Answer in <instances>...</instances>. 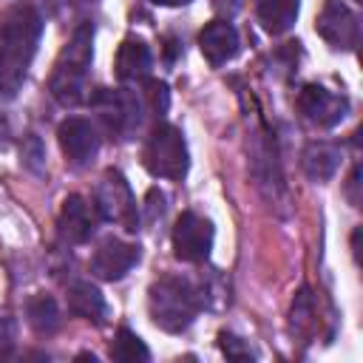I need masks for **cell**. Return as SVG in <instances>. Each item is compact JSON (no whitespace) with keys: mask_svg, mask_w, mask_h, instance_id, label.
Returning a JSON list of instances; mask_svg holds the SVG:
<instances>
[{"mask_svg":"<svg viewBox=\"0 0 363 363\" xmlns=\"http://www.w3.org/2000/svg\"><path fill=\"white\" fill-rule=\"evenodd\" d=\"M247 6V0H213V9L224 17V20H230V17H235L241 9Z\"/></svg>","mask_w":363,"mask_h":363,"instance_id":"cb8c5ba5","label":"cell"},{"mask_svg":"<svg viewBox=\"0 0 363 363\" xmlns=\"http://www.w3.org/2000/svg\"><path fill=\"white\" fill-rule=\"evenodd\" d=\"M26 318L37 335H54L60 329V309L51 295H34L26 303Z\"/></svg>","mask_w":363,"mask_h":363,"instance_id":"ac0fdd59","label":"cell"},{"mask_svg":"<svg viewBox=\"0 0 363 363\" xmlns=\"http://www.w3.org/2000/svg\"><path fill=\"white\" fill-rule=\"evenodd\" d=\"M94 207H96L99 218L113 221L128 233L139 230V207H136V199H133V190H130L128 179L119 170L108 167L102 173L99 184L94 190Z\"/></svg>","mask_w":363,"mask_h":363,"instance_id":"8992f818","label":"cell"},{"mask_svg":"<svg viewBox=\"0 0 363 363\" xmlns=\"http://www.w3.org/2000/svg\"><path fill=\"white\" fill-rule=\"evenodd\" d=\"M142 105H145L150 113L162 116V113L167 111V105H170L167 85L159 82V79H147V82H145V91H142Z\"/></svg>","mask_w":363,"mask_h":363,"instance_id":"44dd1931","label":"cell"},{"mask_svg":"<svg viewBox=\"0 0 363 363\" xmlns=\"http://www.w3.org/2000/svg\"><path fill=\"white\" fill-rule=\"evenodd\" d=\"M57 136H60V147H62L65 159H68L74 167L91 164V159H94L96 150H99L96 128H94L88 119H82V116H68V119L60 125Z\"/></svg>","mask_w":363,"mask_h":363,"instance_id":"30bf717a","label":"cell"},{"mask_svg":"<svg viewBox=\"0 0 363 363\" xmlns=\"http://www.w3.org/2000/svg\"><path fill=\"white\" fill-rule=\"evenodd\" d=\"M150 65H153V57H150V48L145 40L139 37H125L119 51H116V77L122 82H139L150 74Z\"/></svg>","mask_w":363,"mask_h":363,"instance_id":"5bb4252c","label":"cell"},{"mask_svg":"<svg viewBox=\"0 0 363 363\" xmlns=\"http://www.w3.org/2000/svg\"><path fill=\"white\" fill-rule=\"evenodd\" d=\"M43 37V17L31 3H14L0 17V99H14L26 82Z\"/></svg>","mask_w":363,"mask_h":363,"instance_id":"6da1fadb","label":"cell"},{"mask_svg":"<svg viewBox=\"0 0 363 363\" xmlns=\"http://www.w3.org/2000/svg\"><path fill=\"white\" fill-rule=\"evenodd\" d=\"M91 57H94V28L91 23H82L60 51L48 79V88L60 105H79L85 99Z\"/></svg>","mask_w":363,"mask_h":363,"instance_id":"3957f363","label":"cell"},{"mask_svg":"<svg viewBox=\"0 0 363 363\" xmlns=\"http://www.w3.org/2000/svg\"><path fill=\"white\" fill-rule=\"evenodd\" d=\"M213 224L199 216V213H182L176 218V227H173V252L176 258L187 261V264H199L210 255L213 250Z\"/></svg>","mask_w":363,"mask_h":363,"instance_id":"ba28073f","label":"cell"},{"mask_svg":"<svg viewBox=\"0 0 363 363\" xmlns=\"http://www.w3.org/2000/svg\"><path fill=\"white\" fill-rule=\"evenodd\" d=\"M147 306H150V318L159 329L179 335L184 332L196 315L204 306V292L182 275H164L159 278L150 292H147Z\"/></svg>","mask_w":363,"mask_h":363,"instance_id":"7a4b0ae2","label":"cell"},{"mask_svg":"<svg viewBox=\"0 0 363 363\" xmlns=\"http://www.w3.org/2000/svg\"><path fill=\"white\" fill-rule=\"evenodd\" d=\"M139 261V247L122 238H105L94 258H91V272L102 281H119L125 272H130V267Z\"/></svg>","mask_w":363,"mask_h":363,"instance_id":"7c38bea8","label":"cell"},{"mask_svg":"<svg viewBox=\"0 0 363 363\" xmlns=\"http://www.w3.org/2000/svg\"><path fill=\"white\" fill-rule=\"evenodd\" d=\"M142 164L156 179H173V182L184 179L190 167V156L182 130L167 122H159L142 147Z\"/></svg>","mask_w":363,"mask_h":363,"instance_id":"277c9868","label":"cell"},{"mask_svg":"<svg viewBox=\"0 0 363 363\" xmlns=\"http://www.w3.org/2000/svg\"><path fill=\"white\" fill-rule=\"evenodd\" d=\"M312 326H315V301L309 289H301L292 303V332L306 335Z\"/></svg>","mask_w":363,"mask_h":363,"instance_id":"ffe728a7","label":"cell"},{"mask_svg":"<svg viewBox=\"0 0 363 363\" xmlns=\"http://www.w3.org/2000/svg\"><path fill=\"white\" fill-rule=\"evenodd\" d=\"M77 360H91V363H96V357H94V354H88V352H82V354H77Z\"/></svg>","mask_w":363,"mask_h":363,"instance_id":"484cf974","label":"cell"},{"mask_svg":"<svg viewBox=\"0 0 363 363\" xmlns=\"http://www.w3.org/2000/svg\"><path fill=\"white\" fill-rule=\"evenodd\" d=\"M303 173L312 179V182H326L337 173L340 167V150L329 142H312L306 150H303Z\"/></svg>","mask_w":363,"mask_h":363,"instance_id":"2e32d148","label":"cell"},{"mask_svg":"<svg viewBox=\"0 0 363 363\" xmlns=\"http://www.w3.org/2000/svg\"><path fill=\"white\" fill-rule=\"evenodd\" d=\"M301 116L315 125V128H335L337 122H343V116L349 113V99L337 91H329L323 85H303L298 99H295Z\"/></svg>","mask_w":363,"mask_h":363,"instance_id":"52a82bcc","label":"cell"},{"mask_svg":"<svg viewBox=\"0 0 363 363\" xmlns=\"http://www.w3.org/2000/svg\"><path fill=\"white\" fill-rule=\"evenodd\" d=\"M298 9H301V0H258L255 14H258V23L264 26V31L284 34L295 26Z\"/></svg>","mask_w":363,"mask_h":363,"instance_id":"e0dca14e","label":"cell"},{"mask_svg":"<svg viewBox=\"0 0 363 363\" xmlns=\"http://www.w3.org/2000/svg\"><path fill=\"white\" fill-rule=\"evenodd\" d=\"M199 45H201L204 60H207L213 68H218V65L230 62V60L238 54L241 40H238V31H235V26H233L230 20H213V23H207V26L201 28Z\"/></svg>","mask_w":363,"mask_h":363,"instance_id":"4fadbf2b","label":"cell"},{"mask_svg":"<svg viewBox=\"0 0 363 363\" xmlns=\"http://www.w3.org/2000/svg\"><path fill=\"white\" fill-rule=\"evenodd\" d=\"M150 3H156V6H187L190 0H150Z\"/></svg>","mask_w":363,"mask_h":363,"instance_id":"d4e9b609","label":"cell"},{"mask_svg":"<svg viewBox=\"0 0 363 363\" xmlns=\"http://www.w3.org/2000/svg\"><path fill=\"white\" fill-rule=\"evenodd\" d=\"M218 346H221V352H224L227 357H233V360H252V357H255L252 349H250L241 337H235L233 332H221V335H218Z\"/></svg>","mask_w":363,"mask_h":363,"instance_id":"7402d4cb","label":"cell"},{"mask_svg":"<svg viewBox=\"0 0 363 363\" xmlns=\"http://www.w3.org/2000/svg\"><path fill=\"white\" fill-rule=\"evenodd\" d=\"M14 337H17V323L9 312H0V360L11 357L14 352Z\"/></svg>","mask_w":363,"mask_h":363,"instance_id":"603a6c76","label":"cell"},{"mask_svg":"<svg viewBox=\"0 0 363 363\" xmlns=\"http://www.w3.org/2000/svg\"><path fill=\"white\" fill-rule=\"evenodd\" d=\"M102 125L116 139H133L142 125V96L128 88H99L91 99Z\"/></svg>","mask_w":363,"mask_h":363,"instance_id":"5b68a950","label":"cell"},{"mask_svg":"<svg viewBox=\"0 0 363 363\" xmlns=\"http://www.w3.org/2000/svg\"><path fill=\"white\" fill-rule=\"evenodd\" d=\"M315 31L340 51H352L360 43V20L343 0H326V6L318 14Z\"/></svg>","mask_w":363,"mask_h":363,"instance_id":"9c48e42d","label":"cell"},{"mask_svg":"<svg viewBox=\"0 0 363 363\" xmlns=\"http://www.w3.org/2000/svg\"><path fill=\"white\" fill-rule=\"evenodd\" d=\"M68 309H71L77 318L91 320L94 326H102L105 318H108L105 295H102L91 281H74V284L68 286Z\"/></svg>","mask_w":363,"mask_h":363,"instance_id":"9a60e30c","label":"cell"},{"mask_svg":"<svg viewBox=\"0 0 363 363\" xmlns=\"http://www.w3.org/2000/svg\"><path fill=\"white\" fill-rule=\"evenodd\" d=\"M111 357L113 360H119V363H147L150 360V352H147V346L142 343V337L136 335V332H130V329H119L116 335H113V340H111Z\"/></svg>","mask_w":363,"mask_h":363,"instance_id":"d6986e66","label":"cell"},{"mask_svg":"<svg viewBox=\"0 0 363 363\" xmlns=\"http://www.w3.org/2000/svg\"><path fill=\"white\" fill-rule=\"evenodd\" d=\"M96 224H99V213L82 196H68L62 201V210H60V218H57V230H60L62 241L85 244L94 235Z\"/></svg>","mask_w":363,"mask_h":363,"instance_id":"8fae6325","label":"cell"}]
</instances>
